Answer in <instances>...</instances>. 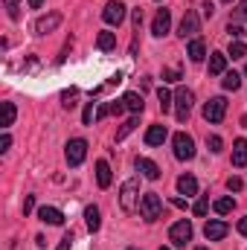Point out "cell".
Masks as SVG:
<instances>
[{"instance_id": "1", "label": "cell", "mask_w": 247, "mask_h": 250, "mask_svg": "<svg viewBox=\"0 0 247 250\" xmlns=\"http://www.w3.org/2000/svg\"><path fill=\"white\" fill-rule=\"evenodd\" d=\"M137 201H140V181L137 178H128L120 189V207H123V212H134L137 209Z\"/></svg>"}, {"instance_id": "2", "label": "cell", "mask_w": 247, "mask_h": 250, "mask_svg": "<svg viewBox=\"0 0 247 250\" xmlns=\"http://www.w3.org/2000/svg\"><path fill=\"white\" fill-rule=\"evenodd\" d=\"M140 215H143L145 221H157V218L163 215V201H160L157 192H145V195L140 198Z\"/></svg>"}, {"instance_id": "3", "label": "cell", "mask_w": 247, "mask_h": 250, "mask_svg": "<svg viewBox=\"0 0 247 250\" xmlns=\"http://www.w3.org/2000/svg\"><path fill=\"white\" fill-rule=\"evenodd\" d=\"M224 117H227V99L224 96H212L206 105H204V120L212 125L224 123Z\"/></svg>"}, {"instance_id": "4", "label": "cell", "mask_w": 247, "mask_h": 250, "mask_svg": "<svg viewBox=\"0 0 247 250\" xmlns=\"http://www.w3.org/2000/svg\"><path fill=\"white\" fill-rule=\"evenodd\" d=\"M172 146H175V157L178 160H192L195 157V140L186 134V131H178L172 137Z\"/></svg>"}, {"instance_id": "5", "label": "cell", "mask_w": 247, "mask_h": 250, "mask_svg": "<svg viewBox=\"0 0 247 250\" xmlns=\"http://www.w3.org/2000/svg\"><path fill=\"white\" fill-rule=\"evenodd\" d=\"M169 242L175 245V248H186L189 242H192V221H175L172 227H169Z\"/></svg>"}, {"instance_id": "6", "label": "cell", "mask_w": 247, "mask_h": 250, "mask_svg": "<svg viewBox=\"0 0 247 250\" xmlns=\"http://www.w3.org/2000/svg\"><path fill=\"white\" fill-rule=\"evenodd\" d=\"M64 157H67V163H70V166H82V163H84V157H87V140H82V137L70 140V143H67Z\"/></svg>"}, {"instance_id": "7", "label": "cell", "mask_w": 247, "mask_h": 250, "mask_svg": "<svg viewBox=\"0 0 247 250\" xmlns=\"http://www.w3.org/2000/svg\"><path fill=\"white\" fill-rule=\"evenodd\" d=\"M192 102H195V93L189 87H178L175 93V105H178V123H186L189 114H192Z\"/></svg>"}, {"instance_id": "8", "label": "cell", "mask_w": 247, "mask_h": 250, "mask_svg": "<svg viewBox=\"0 0 247 250\" xmlns=\"http://www.w3.org/2000/svg\"><path fill=\"white\" fill-rule=\"evenodd\" d=\"M102 18H105V23H108V26H120V23L125 21V3H123V0H108V6H105Z\"/></svg>"}, {"instance_id": "9", "label": "cell", "mask_w": 247, "mask_h": 250, "mask_svg": "<svg viewBox=\"0 0 247 250\" xmlns=\"http://www.w3.org/2000/svg\"><path fill=\"white\" fill-rule=\"evenodd\" d=\"M198 32H201V18L189 9V12L184 15V21H181V26H178V35L186 41V38H195Z\"/></svg>"}, {"instance_id": "10", "label": "cell", "mask_w": 247, "mask_h": 250, "mask_svg": "<svg viewBox=\"0 0 247 250\" xmlns=\"http://www.w3.org/2000/svg\"><path fill=\"white\" fill-rule=\"evenodd\" d=\"M172 29V12L169 9H160L157 15H154V23H151V32L157 35V38H163L166 32Z\"/></svg>"}, {"instance_id": "11", "label": "cell", "mask_w": 247, "mask_h": 250, "mask_svg": "<svg viewBox=\"0 0 247 250\" xmlns=\"http://www.w3.org/2000/svg\"><path fill=\"white\" fill-rule=\"evenodd\" d=\"M134 166H137V172H140L143 178H148V181H160V166H157L154 160H148V157H137Z\"/></svg>"}, {"instance_id": "12", "label": "cell", "mask_w": 247, "mask_h": 250, "mask_svg": "<svg viewBox=\"0 0 247 250\" xmlns=\"http://www.w3.org/2000/svg\"><path fill=\"white\" fill-rule=\"evenodd\" d=\"M227 233H230L227 221H206V227H204V236H206L209 242H221Z\"/></svg>"}, {"instance_id": "13", "label": "cell", "mask_w": 247, "mask_h": 250, "mask_svg": "<svg viewBox=\"0 0 247 250\" xmlns=\"http://www.w3.org/2000/svg\"><path fill=\"white\" fill-rule=\"evenodd\" d=\"M59 23H62V15H59V12H53V15H47V18H38V21H35V32H38V35H47V32H53Z\"/></svg>"}, {"instance_id": "14", "label": "cell", "mask_w": 247, "mask_h": 250, "mask_svg": "<svg viewBox=\"0 0 247 250\" xmlns=\"http://www.w3.org/2000/svg\"><path fill=\"white\" fill-rule=\"evenodd\" d=\"M166 137H169V128L166 125H151L145 131V146H163Z\"/></svg>"}, {"instance_id": "15", "label": "cell", "mask_w": 247, "mask_h": 250, "mask_svg": "<svg viewBox=\"0 0 247 250\" xmlns=\"http://www.w3.org/2000/svg\"><path fill=\"white\" fill-rule=\"evenodd\" d=\"M38 218H41L44 224H53V227H62L64 224L62 209H56V207H41V209H38Z\"/></svg>"}, {"instance_id": "16", "label": "cell", "mask_w": 247, "mask_h": 250, "mask_svg": "<svg viewBox=\"0 0 247 250\" xmlns=\"http://www.w3.org/2000/svg\"><path fill=\"white\" fill-rule=\"evenodd\" d=\"M233 166L236 169H245L247 166V140L245 137L233 143Z\"/></svg>"}, {"instance_id": "17", "label": "cell", "mask_w": 247, "mask_h": 250, "mask_svg": "<svg viewBox=\"0 0 247 250\" xmlns=\"http://www.w3.org/2000/svg\"><path fill=\"white\" fill-rule=\"evenodd\" d=\"M84 221H87V230H90V233H99L102 218H99V207H96V204H90V207L84 209Z\"/></svg>"}, {"instance_id": "18", "label": "cell", "mask_w": 247, "mask_h": 250, "mask_svg": "<svg viewBox=\"0 0 247 250\" xmlns=\"http://www.w3.org/2000/svg\"><path fill=\"white\" fill-rule=\"evenodd\" d=\"M15 117H18L15 105H12V102H0V128H3V131L15 123Z\"/></svg>"}, {"instance_id": "19", "label": "cell", "mask_w": 247, "mask_h": 250, "mask_svg": "<svg viewBox=\"0 0 247 250\" xmlns=\"http://www.w3.org/2000/svg\"><path fill=\"white\" fill-rule=\"evenodd\" d=\"M186 56H189L192 62H204V56H206V44H204L201 38H192V41H189V50H186Z\"/></svg>"}, {"instance_id": "20", "label": "cell", "mask_w": 247, "mask_h": 250, "mask_svg": "<svg viewBox=\"0 0 247 250\" xmlns=\"http://www.w3.org/2000/svg\"><path fill=\"white\" fill-rule=\"evenodd\" d=\"M227 73V56L224 53H212L209 56V76H221Z\"/></svg>"}, {"instance_id": "21", "label": "cell", "mask_w": 247, "mask_h": 250, "mask_svg": "<svg viewBox=\"0 0 247 250\" xmlns=\"http://www.w3.org/2000/svg\"><path fill=\"white\" fill-rule=\"evenodd\" d=\"M178 192L186 195V198H189V195H198V181H195L192 175H181V178H178Z\"/></svg>"}, {"instance_id": "22", "label": "cell", "mask_w": 247, "mask_h": 250, "mask_svg": "<svg viewBox=\"0 0 247 250\" xmlns=\"http://www.w3.org/2000/svg\"><path fill=\"white\" fill-rule=\"evenodd\" d=\"M96 184L102 189L111 187V166H108V160H99L96 163Z\"/></svg>"}, {"instance_id": "23", "label": "cell", "mask_w": 247, "mask_h": 250, "mask_svg": "<svg viewBox=\"0 0 247 250\" xmlns=\"http://www.w3.org/2000/svg\"><path fill=\"white\" fill-rule=\"evenodd\" d=\"M123 102H125V108H128V111H134V114H143V96H140V93L128 90V93L123 96Z\"/></svg>"}, {"instance_id": "24", "label": "cell", "mask_w": 247, "mask_h": 250, "mask_svg": "<svg viewBox=\"0 0 247 250\" xmlns=\"http://www.w3.org/2000/svg\"><path fill=\"white\" fill-rule=\"evenodd\" d=\"M96 47H99L102 53H111V50L117 47V35H114V32H99V38H96Z\"/></svg>"}, {"instance_id": "25", "label": "cell", "mask_w": 247, "mask_h": 250, "mask_svg": "<svg viewBox=\"0 0 247 250\" xmlns=\"http://www.w3.org/2000/svg\"><path fill=\"white\" fill-rule=\"evenodd\" d=\"M137 125H140V117H137V114H134L131 120H125V123L120 125V131H117V143H123L125 137H128V134H131V131L137 128Z\"/></svg>"}, {"instance_id": "26", "label": "cell", "mask_w": 247, "mask_h": 250, "mask_svg": "<svg viewBox=\"0 0 247 250\" xmlns=\"http://www.w3.org/2000/svg\"><path fill=\"white\" fill-rule=\"evenodd\" d=\"M212 209H215L218 215H227V212L236 209V201H233V198H218V201H212Z\"/></svg>"}, {"instance_id": "27", "label": "cell", "mask_w": 247, "mask_h": 250, "mask_svg": "<svg viewBox=\"0 0 247 250\" xmlns=\"http://www.w3.org/2000/svg\"><path fill=\"white\" fill-rule=\"evenodd\" d=\"M221 84H224V90H239L242 87V76L230 70V73H224V82Z\"/></svg>"}, {"instance_id": "28", "label": "cell", "mask_w": 247, "mask_h": 250, "mask_svg": "<svg viewBox=\"0 0 247 250\" xmlns=\"http://www.w3.org/2000/svg\"><path fill=\"white\" fill-rule=\"evenodd\" d=\"M192 212H195L198 218H204V215L209 212V195H201V198L195 201V207H192Z\"/></svg>"}, {"instance_id": "29", "label": "cell", "mask_w": 247, "mask_h": 250, "mask_svg": "<svg viewBox=\"0 0 247 250\" xmlns=\"http://www.w3.org/2000/svg\"><path fill=\"white\" fill-rule=\"evenodd\" d=\"M157 99H160V111L166 114V111L172 108V99H175V96H172V93H169L166 87H157Z\"/></svg>"}, {"instance_id": "30", "label": "cell", "mask_w": 247, "mask_h": 250, "mask_svg": "<svg viewBox=\"0 0 247 250\" xmlns=\"http://www.w3.org/2000/svg\"><path fill=\"white\" fill-rule=\"evenodd\" d=\"M18 3H21V0H3V9H6V15H9L12 21H18V18H21V12H18Z\"/></svg>"}, {"instance_id": "31", "label": "cell", "mask_w": 247, "mask_h": 250, "mask_svg": "<svg viewBox=\"0 0 247 250\" xmlns=\"http://www.w3.org/2000/svg\"><path fill=\"white\" fill-rule=\"evenodd\" d=\"M230 56H233V59H245V56H247V44L233 41V44H230Z\"/></svg>"}, {"instance_id": "32", "label": "cell", "mask_w": 247, "mask_h": 250, "mask_svg": "<svg viewBox=\"0 0 247 250\" xmlns=\"http://www.w3.org/2000/svg\"><path fill=\"white\" fill-rule=\"evenodd\" d=\"M206 146H209V151H212V154H218V151H221V148H224V140H221V137H218V134H212V137H209V140H206Z\"/></svg>"}, {"instance_id": "33", "label": "cell", "mask_w": 247, "mask_h": 250, "mask_svg": "<svg viewBox=\"0 0 247 250\" xmlns=\"http://www.w3.org/2000/svg\"><path fill=\"white\" fill-rule=\"evenodd\" d=\"M233 21H247V0H242V3L233 9Z\"/></svg>"}, {"instance_id": "34", "label": "cell", "mask_w": 247, "mask_h": 250, "mask_svg": "<svg viewBox=\"0 0 247 250\" xmlns=\"http://www.w3.org/2000/svg\"><path fill=\"white\" fill-rule=\"evenodd\" d=\"M76 93H79L76 87H70V90H64V93H62V99H64V108H76V102H73V99H76Z\"/></svg>"}, {"instance_id": "35", "label": "cell", "mask_w": 247, "mask_h": 250, "mask_svg": "<svg viewBox=\"0 0 247 250\" xmlns=\"http://www.w3.org/2000/svg\"><path fill=\"white\" fill-rule=\"evenodd\" d=\"M93 120H96V114H93V102H87V105H84V114H82V123L93 125Z\"/></svg>"}, {"instance_id": "36", "label": "cell", "mask_w": 247, "mask_h": 250, "mask_svg": "<svg viewBox=\"0 0 247 250\" xmlns=\"http://www.w3.org/2000/svg\"><path fill=\"white\" fill-rule=\"evenodd\" d=\"M227 32H230V38H236V41H239V38L245 35V29H242V26H239L236 21H230V23H227Z\"/></svg>"}, {"instance_id": "37", "label": "cell", "mask_w": 247, "mask_h": 250, "mask_svg": "<svg viewBox=\"0 0 247 250\" xmlns=\"http://www.w3.org/2000/svg\"><path fill=\"white\" fill-rule=\"evenodd\" d=\"M73 242H76V236H73V230H70V233H64V239L59 242V248L56 250H70L73 248Z\"/></svg>"}, {"instance_id": "38", "label": "cell", "mask_w": 247, "mask_h": 250, "mask_svg": "<svg viewBox=\"0 0 247 250\" xmlns=\"http://www.w3.org/2000/svg\"><path fill=\"white\" fill-rule=\"evenodd\" d=\"M32 209H35V195H26L23 198V215H29Z\"/></svg>"}, {"instance_id": "39", "label": "cell", "mask_w": 247, "mask_h": 250, "mask_svg": "<svg viewBox=\"0 0 247 250\" xmlns=\"http://www.w3.org/2000/svg\"><path fill=\"white\" fill-rule=\"evenodd\" d=\"M242 187H245V181H242V178H230V181H227V189H230V192H239Z\"/></svg>"}, {"instance_id": "40", "label": "cell", "mask_w": 247, "mask_h": 250, "mask_svg": "<svg viewBox=\"0 0 247 250\" xmlns=\"http://www.w3.org/2000/svg\"><path fill=\"white\" fill-rule=\"evenodd\" d=\"M181 79V70H163V82H178Z\"/></svg>"}, {"instance_id": "41", "label": "cell", "mask_w": 247, "mask_h": 250, "mask_svg": "<svg viewBox=\"0 0 247 250\" xmlns=\"http://www.w3.org/2000/svg\"><path fill=\"white\" fill-rule=\"evenodd\" d=\"M123 111H125V102H123V99H117V102H111V114H117V117H120Z\"/></svg>"}, {"instance_id": "42", "label": "cell", "mask_w": 247, "mask_h": 250, "mask_svg": "<svg viewBox=\"0 0 247 250\" xmlns=\"http://www.w3.org/2000/svg\"><path fill=\"white\" fill-rule=\"evenodd\" d=\"M131 21H134V29H140V23H143V9H134Z\"/></svg>"}, {"instance_id": "43", "label": "cell", "mask_w": 247, "mask_h": 250, "mask_svg": "<svg viewBox=\"0 0 247 250\" xmlns=\"http://www.w3.org/2000/svg\"><path fill=\"white\" fill-rule=\"evenodd\" d=\"M108 114H111V105H99L96 108V120H105Z\"/></svg>"}, {"instance_id": "44", "label": "cell", "mask_w": 247, "mask_h": 250, "mask_svg": "<svg viewBox=\"0 0 247 250\" xmlns=\"http://www.w3.org/2000/svg\"><path fill=\"white\" fill-rule=\"evenodd\" d=\"M9 146H12V137L3 134V137H0V151H9Z\"/></svg>"}, {"instance_id": "45", "label": "cell", "mask_w": 247, "mask_h": 250, "mask_svg": "<svg viewBox=\"0 0 247 250\" xmlns=\"http://www.w3.org/2000/svg\"><path fill=\"white\" fill-rule=\"evenodd\" d=\"M215 15V9H212V3H204V18H212Z\"/></svg>"}, {"instance_id": "46", "label": "cell", "mask_w": 247, "mask_h": 250, "mask_svg": "<svg viewBox=\"0 0 247 250\" xmlns=\"http://www.w3.org/2000/svg\"><path fill=\"white\" fill-rule=\"evenodd\" d=\"M239 233L247 236V215H245V218H239Z\"/></svg>"}, {"instance_id": "47", "label": "cell", "mask_w": 247, "mask_h": 250, "mask_svg": "<svg viewBox=\"0 0 247 250\" xmlns=\"http://www.w3.org/2000/svg\"><path fill=\"white\" fill-rule=\"evenodd\" d=\"M44 6V0H29V9H41Z\"/></svg>"}, {"instance_id": "48", "label": "cell", "mask_w": 247, "mask_h": 250, "mask_svg": "<svg viewBox=\"0 0 247 250\" xmlns=\"http://www.w3.org/2000/svg\"><path fill=\"white\" fill-rule=\"evenodd\" d=\"M195 250H206V248H195Z\"/></svg>"}, {"instance_id": "49", "label": "cell", "mask_w": 247, "mask_h": 250, "mask_svg": "<svg viewBox=\"0 0 247 250\" xmlns=\"http://www.w3.org/2000/svg\"><path fill=\"white\" fill-rule=\"evenodd\" d=\"M128 250H140V248H128Z\"/></svg>"}, {"instance_id": "50", "label": "cell", "mask_w": 247, "mask_h": 250, "mask_svg": "<svg viewBox=\"0 0 247 250\" xmlns=\"http://www.w3.org/2000/svg\"><path fill=\"white\" fill-rule=\"evenodd\" d=\"M224 3H233V0H224Z\"/></svg>"}, {"instance_id": "51", "label": "cell", "mask_w": 247, "mask_h": 250, "mask_svg": "<svg viewBox=\"0 0 247 250\" xmlns=\"http://www.w3.org/2000/svg\"><path fill=\"white\" fill-rule=\"evenodd\" d=\"M160 250H169V248H160Z\"/></svg>"}, {"instance_id": "52", "label": "cell", "mask_w": 247, "mask_h": 250, "mask_svg": "<svg viewBox=\"0 0 247 250\" xmlns=\"http://www.w3.org/2000/svg\"><path fill=\"white\" fill-rule=\"evenodd\" d=\"M245 76H247V67H245Z\"/></svg>"}, {"instance_id": "53", "label": "cell", "mask_w": 247, "mask_h": 250, "mask_svg": "<svg viewBox=\"0 0 247 250\" xmlns=\"http://www.w3.org/2000/svg\"><path fill=\"white\" fill-rule=\"evenodd\" d=\"M154 3H160V0H154Z\"/></svg>"}]
</instances>
